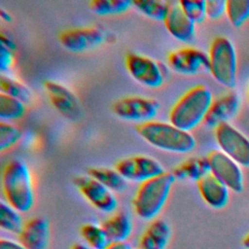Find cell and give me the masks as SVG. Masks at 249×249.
<instances>
[{"mask_svg": "<svg viewBox=\"0 0 249 249\" xmlns=\"http://www.w3.org/2000/svg\"><path fill=\"white\" fill-rule=\"evenodd\" d=\"M212 101L209 88L203 84L196 85L171 106L168 113L169 123L183 130L191 131L204 121Z\"/></svg>", "mask_w": 249, "mask_h": 249, "instance_id": "obj_1", "label": "cell"}, {"mask_svg": "<svg viewBox=\"0 0 249 249\" xmlns=\"http://www.w3.org/2000/svg\"><path fill=\"white\" fill-rule=\"evenodd\" d=\"M135 130L148 144L162 151L187 154L196 147V139L190 131L170 123L153 120L138 124Z\"/></svg>", "mask_w": 249, "mask_h": 249, "instance_id": "obj_2", "label": "cell"}, {"mask_svg": "<svg viewBox=\"0 0 249 249\" xmlns=\"http://www.w3.org/2000/svg\"><path fill=\"white\" fill-rule=\"evenodd\" d=\"M2 190L6 201L19 212L31 209L34 203L32 176L20 160L8 161L2 171Z\"/></svg>", "mask_w": 249, "mask_h": 249, "instance_id": "obj_3", "label": "cell"}, {"mask_svg": "<svg viewBox=\"0 0 249 249\" xmlns=\"http://www.w3.org/2000/svg\"><path fill=\"white\" fill-rule=\"evenodd\" d=\"M171 171L141 182L132 199L135 214L143 220H155L163 208L175 182Z\"/></svg>", "mask_w": 249, "mask_h": 249, "instance_id": "obj_4", "label": "cell"}, {"mask_svg": "<svg viewBox=\"0 0 249 249\" xmlns=\"http://www.w3.org/2000/svg\"><path fill=\"white\" fill-rule=\"evenodd\" d=\"M209 72L222 86L231 89L236 84V51L230 39L218 36L213 39L208 52Z\"/></svg>", "mask_w": 249, "mask_h": 249, "instance_id": "obj_5", "label": "cell"}, {"mask_svg": "<svg viewBox=\"0 0 249 249\" xmlns=\"http://www.w3.org/2000/svg\"><path fill=\"white\" fill-rule=\"evenodd\" d=\"M124 65L134 80L151 89L161 87L169 74V68L165 64L136 53L125 54Z\"/></svg>", "mask_w": 249, "mask_h": 249, "instance_id": "obj_6", "label": "cell"}, {"mask_svg": "<svg viewBox=\"0 0 249 249\" xmlns=\"http://www.w3.org/2000/svg\"><path fill=\"white\" fill-rule=\"evenodd\" d=\"M221 151L239 165L249 167V139L230 123L218 125L214 131Z\"/></svg>", "mask_w": 249, "mask_h": 249, "instance_id": "obj_7", "label": "cell"}, {"mask_svg": "<svg viewBox=\"0 0 249 249\" xmlns=\"http://www.w3.org/2000/svg\"><path fill=\"white\" fill-rule=\"evenodd\" d=\"M112 109L119 118L141 124L154 120L159 113L160 103L149 97L125 96L115 101Z\"/></svg>", "mask_w": 249, "mask_h": 249, "instance_id": "obj_8", "label": "cell"}, {"mask_svg": "<svg viewBox=\"0 0 249 249\" xmlns=\"http://www.w3.org/2000/svg\"><path fill=\"white\" fill-rule=\"evenodd\" d=\"M115 169L126 180L144 182L165 172L161 163L145 155H136L118 160Z\"/></svg>", "mask_w": 249, "mask_h": 249, "instance_id": "obj_9", "label": "cell"}, {"mask_svg": "<svg viewBox=\"0 0 249 249\" xmlns=\"http://www.w3.org/2000/svg\"><path fill=\"white\" fill-rule=\"evenodd\" d=\"M105 40V31L97 26L69 28L61 31L58 35L60 45L72 53L92 50L101 45Z\"/></svg>", "mask_w": 249, "mask_h": 249, "instance_id": "obj_10", "label": "cell"}, {"mask_svg": "<svg viewBox=\"0 0 249 249\" xmlns=\"http://www.w3.org/2000/svg\"><path fill=\"white\" fill-rule=\"evenodd\" d=\"M74 184L83 196L96 209L104 213L116 210L118 199L114 193L89 175H81L74 179Z\"/></svg>", "mask_w": 249, "mask_h": 249, "instance_id": "obj_11", "label": "cell"}, {"mask_svg": "<svg viewBox=\"0 0 249 249\" xmlns=\"http://www.w3.org/2000/svg\"><path fill=\"white\" fill-rule=\"evenodd\" d=\"M210 172L221 180L231 191L239 193L243 190V173L240 165L221 150H213L206 157Z\"/></svg>", "mask_w": 249, "mask_h": 249, "instance_id": "obj_12", "label": "cell"}, {"mask_svg": "<svg viewBox=\"0 0 249 249\" xmlns=\"http://www.w3.org/2000/svg\"><path fill=\"white\" fill-rule=\"evenodd\" d=\"M169 68L183 75H195L209 71L208 53L193 47L172 51L167 55Z\"/></svg>", "mask_w": 249, "mask_h": 249, "instance_id": "obj_13", "label": "cell"}, {"mask_svg": "<svg viewBox=\"0 0 249 249\" xmlns=\"http://www.w3.org/2000/svg\"><path fill=\"white\" fill-rule=\"evenodd\" d=\"M46 94L53 107L69 120H77L81 116V105L75 93L64 85L48 80L44 83Z\"/></svg>", "mask_w": 249, "mask_h": 249, "instance_id": "obj_14", "label": "cell"}, {"mask_svg": "<svg viewBox=\"0 0 249 249\" xmlns=\"http://www.w3.org/2000/svg\"><path fill=\"white\" fill-rule=\"evenodd\" d=\"M169 34L183 43H190L196 37V23L182 10L179 1H169L167 15L163 20Z\"/></svg>", "mask_w": 249, "mask_h": 249, "instance_id": "obj_15", "label": "cell"}, {"mask_svg": "<svg viewBox=\"0 0 249 249\" xmlns=\"http://www.w3.org/2000/svg\"><path fill=\"white\" fill-rule=\"evenodd\" d=\"M239 102V97L235 92H228L218 97L212 101L203 123L213 128L224 123H229L237 113Z\"/></svg>", "mask_w": 249, "mask_h": 249, "instance_id": "obj_16", "label": "cell"}, {"mask_svg": "<svg viewBox=\"0 0 249 249\" xmlns=\"http://www.w3.org/2000/svg\"><path fill=\"white\" fill-rule=\"evenodd\" d=\"M18 235V241L27 249H47L50 240L49 222L42 217H33L24 222Z\"/></svg>", "mask_w": 249, "mask_h": 249, "instance_id": "obj_17", "label": "cell"}, {"mask_svg": "<svg viewBox=\"0 0 249 249\" xmlns=\"http://www.w3.org/2000/svg\"><path fill=\"white\" fill-rule=\"evenodd\" d=\"M196 185L202 199L210 207L222 209L228 204L230 189L211 172L201 177Z\"/></svg>", "mask_w": 249, "mask_h": 249, "instance_id": "obj_18", "label": "cell"}, {"mask_svg": "<svg viewBox=\"0 0 249 249\" xmlns=\"http://www.w3.org/2000/svg\"><path fill=\"white\" fill-rule=\"evenodd\" d=\"M171 236V230L166 222L153 220L142 233L139 249H165Z\"/></svg>", "mask_w": 249, "mask_h": 249, "instance_id": "obj_19", "label": "cell"}, {"mask_svg": "<svg viewBox=\"0 0 249 249\" xmlns=\"http://www.w3.org/2000/svg\"><path fill=\"white\" fill-rule=\"evenodd\" d=\"M101 226L111 242L125 241L132 231V222L130 217L122 211L110 216Z\"/></svg>", "mask_w": 249, "mask_h": 249, "instance_id": "obj_20", "label": "cell"}, {"mask_svg": "<svg viewBox=\"0 0 249 249\" xmlns=\"http://www.w3.org/2000/svg\"><path fill=\"white\" fill-rule=\"evenodd\" d=\"M171 172L175 179L197 182L210 172V167L206 158H189L177 164Z\"/></svg>", "mask_w": 249, "mask_h": 249, "instance_id": "obj_21", "label": "cell"}, {"mask_svg": "<svg viewBox=\"0 0 249 249\" xmlns=\"http://www.w3.org/2000/svg\"><path fill=\"white\" fill-rule=\"evenodd\" d=\"M88 175L96 179L112 192H123L127 187L126 180L116 170L108 167H91Z\"/></svg>", "mask_w": 249, "mask_h": 249, "instance_id": "obj_22", "label": "cell"}, {"mask_svg": "<svg viewBox=\"0 0 249 249\" xmlns=\"http://www.w3.org/2000/svg\"><path fill=\"white\" fill-rule=\"evenodd\" d=\"M80 232L85 243L92 249H105L111 243L103 227L100 225L86 223L82 225Z\"/></svg>", "mask_w": 249, "mask_h": 249, "instance_id": "obj_23", "label": "cell"}, {"mask_svg": "<svg viewBox=\"0 0 249 249\" xmlns=\"http://www.w3.org/2000/svg\"><path fill=\"white\" fill-rule=\"evenodd\" d=\"M0 90L2 93L15 97L24 104L29 103L32 99V91L26 85L4 73L0 76Z\"/></svg>", "mask_w": 249, "mask_h": 249, "instance_id": "obj_24", "label": "cell"}, {"mask_svg": "<svg viewBox=\"0 0 249 249\" xmlns=\"http://www.w3.org/2000/svg\"><path fill=\"white\" fill-rule=\"evenodd\" d=\"M24 225L20 212L7 201L0 203V228L11 233L18 234Z\"/></svg>", "mask_w": 249, "mask_h": 249, "instance_id": "obj_25", "label": "cell"}, {"mask_svg": "<svg viewBox=\"0 0 249 249\" xmlns=\"http://www.w3.org/2000/svg\"><path fill=\"white\" fill-rule=\"evenodd\" d=\"M132 3L147 18L161 21L164 20L169 8V1L162 0H135Z\"/></svg>", "mask_w": 249, "mask_h": 249, "instance_id": "obj_26", "label": "cell"}, {"mask_svg": "<svg viewBox=\"0 0 249 249\" xmlns=\"http://www.w3.org/2000/svg\"><path fill=\"white\" fill-rule=\"evenodd\" d=\"M133 6L129 0H93L89 2L90 10L99 16L119 15Z\"/></svg>", "mask_w": 249, "mask_h": 249, "instance_id": "obj_27", "label": "cell"}, {"mask_svg": "<svg viewBox=\"0 0 249 249\" xmlns=\"http://www.w3.org/2000/svg\"><path fill=\"white\" fill-rule=\"evenodd\" d=\"M24 113L25 104L22 101L5 93H0V117L2 121L18 120Z\"/></svg>", "mask_w": 249, "mask_h": 249, "instance_id": "obj_28", "label": "cell"}, {"mask_svg": "<svg viewBox=\"0 0 249 249\" xmlns=\"http://www.w3.org/2000/svg\"><path fill=\"white\" fill-rule=\"evenodd\" d=\"M226 15L233 26H241L249 18V0H228Z\"/></svg>", "mask_w": 249, "mask_h": 249, "instance_id": "obj_29", "label": "cell"}, {"mask_svg": "<svg viewBox=\"0 0 249 249\" xmlns=\"http://www.w3.org/2000/svg\"><path fill=\"white\" fill-rule=\"evenodd\" d=\"M179 4L186 16L195 23L202 22L207 17L204 0H181Z\"/></svg>", "mask_w": 249, "mask_h": 249, "instance_id": "obj_30", "label": "cell"}, {"mask_svg": "<svg viewBox=\"0 0 249 249\" xmlns=\"http://www.w3.org/2000/svg\"><path fill=\"white\" fill-rule=\"evenodd\" d=\"M21 131L15 124L1 121L0 123V150L5 151L14 146L20 138Z\"/></svg>", "mask_w": 249, "mask_h": 249, "instance_id": "obj_31", "label": "cell"}, {"mask_svg": "<svg viewBox=\"0 0 249 249\" xmlns=\"http://www.w3.org/2000/svg\"><path fill=\"white\" fill-rule=\"evenodd\" d=\"M227 1L225 0H207L206 16L211 19H218L226 13Z\"/></svg>", "mask_w": 249, "mask_h": 249, "instance_id": "obj_32", "label": "cell"}, {"mask_svg": "<svg viewBox=\"0 0 249 249\" xmlns=\"http://www.w3.org/2000/svg\"><path fill=\"white\" fill-rule=\"evenodd\" d=\"M14 60H15L14 52L1 46L0 47V69L2 73L8 71L13 66Z\"/></svg>", "mask_w": 249, "mask_h": 249, "instance_id": "obj_33", "label": "cell"}, {"mask_svg": "<svg viewBox=\"0 0 249 249\" xmlns=\"http://www.w3.org/2000/svg\"><path fill=\"white\" fill-rule=\"evenodd\" d=\"M0 249H27L19 241H14L8 238L0 239Z\"/></svg>", "mask_w": 249, "mask_h": 249, "instance_id": "obj_34", "label": "cell"}, {"mask_svg": "<svg viewBox=\"0 0 249 249\" xmlns=\"http://www.w3.org/2000/svg\"><path fill=\"white\" fill-rule=\"evenodd\" d=\"M0 40H1V46L7 48L8 50H10L12 52H14L16 50L17 46H16V43L14 42V40L11 39L9 36L5 35L3 32L1 33V39Z\"/></svg>", "mask_w": 249, "mask_h": 249, "instance_id": "obj_35", "label": "cell"}, {"mask_svg": "<svg viewBox=\"0 0 249 249\" xmlns=\"http://www.w3.org/2000/svg\"><path fill=\"white\" fill-rule=\"evenodd\" d=\"M105 249H132L130 244L126 241L123 242H111Z\"/></svg>", "mask_w": 249, "mask_h": 249, "instance_id": "obj_36", "label": "cell"}, {"mask_svg": "<svg viewBox=\"0 0 249 249\" xmlns=\"http://www.w3.org/2000/svg\"><path fill=\"white\" fill-rule=\"evenodd\" d=\"M70 249H92L89 246H88L86 243H82V242H76L74 243Z\"/></svg>", "mask_w": 249, "mask_h": 249, "instance_id": "obj_37", "label": "cell"}, {"mask_svg": "<svg viewBox=\"0 0 249 249\" xmlns=\"http://www.w3.org/2000/svg\"><path fill=\"white\" fill-rule=\"evenodd\" d=\"M0 17H1L2 19L6 20V21H11V19H12L11 15L8 12H6L4 9L0 10Z\"/></svg>", "mask_w": 249, "mask_h": 249, "instance_id": "obj_38", "label": "cell"}, {"mask_svg": "<svg viewBox=\"0 0 249 249\" xmlns=\"http://www.w3.org/2000/svg\"><path fill=\"white\" fill-rule=\"evenodd\" d=\"M243 247L244 249H249V233L243 239Z\"/></svg>", "mask_w": 249, "mask_h": 249, "instance_id": "obj_39", "label": "cell"}]
</instances>
